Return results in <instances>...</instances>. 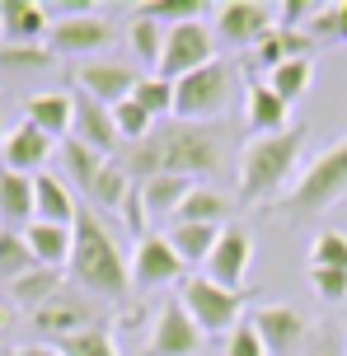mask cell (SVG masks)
Here are the masks:
<instances>
[{
	"label": "cell",
	"mask_w": 347,
	"mask_h": 356,
	"mask_svg": "<svg viewBox=\"0 0 347 356\" xmlns=\"http://www.w3.org/2000/svg\"><path fill=\"white\" fill-rule=\"evenodd\" d=\"M131 183L146 178H211L225 169V141L211 122H155L146 141L122 150Z\"/></svg>",
	"instance_id": "cell-1"
},
{
	"label": "cell",
	"mask_w": 347,
	"mask_h": 356,
	"mask_svg": "<svg viewBox=\"0 0 347 356\" xmlns=\"http://www.w3.org/2000/svg\"><path fill=\"white\" fill-rule=\"evenodd\" d=\"M75 249H71V277L94 296H127L131 286V267L118 249L113 230L99 220L94 207H80L75 211Z\"/></svg>",
	"instance_id": "cell-2"
},
{
	"label": "cell",
	"mask_w": 347,
	"mask_h": 356,
	"mask_svg": "<svg viewBox=\"0 0 347 356\" xmlns=\"http://www.w3.org/2000/svg\"><path fill=\"white\" fill-rule=\"evenodd\" d=\"M305 136H310V127H291L282 136H254L244 145V155H239V202H268L287 183H296Z\"/></svg>",
	"instance_id": "cell-3"
},
{
	"label": "cell",
	"mask_w": 347,
	"mask_h": 356,
	"mask_svg": "<svg viewBox=\"0 0 347 356\" xmlns=\"http://www.w3.org/2000/svg\"><path fill=\"white\" fill-rule=\"evenodd\" d=\"M343 197H347V136L333 141L329 150H319V155L300 169V178L282 193L277 207H282L287 220H305V216L329 211L333 202H343Z\"/></svg>",
	"instance_id": "cell-4"
},
{
	"label": "cell",
	"mask_w": 347,
	"mask_h": 356,
	"mask_svg": "<svg viewBox=\"0 0 347 356\" xmlns=\"http://www.w3.org/2000/svg\"><path fill=\"white\" fill-rule=\"evenodd\" d=\"M235 85H239V61L216 56L211 66L174 80V118L179 122H216L220 113L230 108Z\"/></svg>",
	"instance_id": "cell-5"
},
{
	"label": "cell",
	"mask_w": 347,
	"mask_h": 356,
	"mask_svg": "<svg viewBox=\"0 0 347 356\" xmlns=\"http://www.w3.org/2000/svg\"><path fill=\"white\" fill-rule=\"evenodd\" d=\"M179 300L202 333H225L230 338V328L244 319V291H225V286L207 282V277H188L179 286Z\"/></svg>",
	"instance_id": "cell-6"
},
{
	"label": "cell",
	"mask_w": 347,
	"mask_h": 356,
	"mask_svg": "<svg viewBox=\"0 0 347 356\" xmlns=\"http://www.w3.org/2000/svg\"><path fill=\"white\" fill-rule=\"evenodd\" d=\"M211 61H216V29H207L202 19H193V24H174L165 33V56H160L155 75L183 80V75L202 71Z\"/></svg>",
	"instance_id": "cell-7"
},
{
	"label": "cell",
	"mask_w": 347,
	"mask_h": 356,
	"mask_svg": "<svg viewBox=\"0 0 347 356\" xmlns=\"http://www.w3.org/2000/svg\"><path fill=\"white\" fill-rule=\"evenodd\" d=\"M277 29V10L263 0H225L216 5V38L230 47H258L263 38Z\"/></svg>",
	"instance_id": "cell-8"
},
{
	"label": "cell",
	"mask_w": 347,
	"mask_h": 356,
	"mask_svg": "<svg viewBox=\"0 0 347 356\" xmlns=\"http://www.w3.org/2000/svg\"><path fill=\"white\" fill-rule=\"evenodd\" d=\"M113 24L104 15H94V10H85V15H71V19H56L52 33H47V47H52V56H94L104 52L113 42Z\"/></svg>",
	"instance_id": "cell-9"
},
{
	"label": "cell",
	"mask_w": 347,
	"mask_h": 356,
	"mask_svg": "<svg viewBox=\"0 0 347 356\" xmlns=\"http://www.w3.org/2000/svg\"><path fill=\"white\" fill-rule=\"evenodd\" d=\"M179 277H188V263L169 244V234H146L136 244V253H131V282L155 291V286H169V282H179Z\"/></svg>",
	"instance_id": "cell-10"
},
{
	"label": "cell",
	"mask_w": 347,
	"mask_h": 356,
	"mask_svg": "<svg viewBox=\"0 0 347 356\" xmlns=\"http://www.w3.org/2000/svg\"><path fill=\"white\" fill-rule=\"evenodd\" d=\"M202 333L193 314L183 309V300H169L160 309V319H155V333L146 342V356H197L202 352Z\"/></svg>",
	"instance_id": "cell-11"
},
{
	"label": "cell",
	"mask_w": 347,
	"mask_h": 356,
	"mask_svg": "<svg viewBox=\"0 0 347 356\" xmlns=\"http://www.w3.org/2000/svg\"><path fill=\"white\" fill-rule=\"evenodd\" d=\"M249 323L258 328L268 356H291L300 342L310 338V319L300 309H291V305H263V309L249 314Z\"/></svg>",
	"instance_id": "cell-12"
},
{
	"label": "cell",
	"mask_w": 347,
	"mask_h": 356,
	"mask_svg": "<svg viewBox=\"0 0 347 356\" xmlns=\"http://www.w3.org/2000/svg\"><path fill=\"white\" fill-rule=\"evenodd\" d=\"M249 258H254V239H249V230L225 225L220 239H216V249H211V258H207V282L225 286V291H239L244 272H249Z\"/></svg>",
	"instance_id": "cell-13"
},
{
	"label": "cell",
	"mask_w": 347,
	"mask_h": 356,
	"mask_svg": "<svg viewBox=\"0 0 347 356\" xmlns=\"http://www.w3.org/2000/svg\"><path fill=\"white\" fill-rule=\"evenodd\" d=\"M75 80H80V89H85L90 99H99L104 108H118L122 99L136 94V80H141V75L131 71V66H122V61H85V66L75 71Z\"/></svg>",
	"instance_id": "cell-14"
},
{
	"label": "cell",
	"mask_w": 347,
	"mask_h": 356,
	"mask_svg": "<svg viewBox=\"0 0 347 356\" xmlns=\"http://www.w3.org/2000/svg\"><path fill=\"white\" fill-rule=\"evenodd\" d=\"M75 141H85L90 150H99L104 160H118V145H122V136H118V122H113V108H104L99 99H90V94H75V127H71Z\"/></svg>",
	"instance_id": "cell-15"
},
{
	"label": "cell",
	"mask_w": 347,
	"mask_h": 356,
	"mask_svg": "<svg viewBox=\"0 0 347 356\" xmlns=\"http://www.w3.org/2000/svg\"><path fill=\"white\" fill-rule=\"evenodd\" d=\"M244 122L258 136H282V131H291V104L277 99L268 80H249L244 85Z\"/></svg>",
	"instance_id": "cell-16"
},
{
	"label": "cell",
	"mask_w": 347,
	"mask_h": 356,
	"mask_svg": "<svg viewBox=\"0 0 347 356\" xmlns=\"http://www.w3.org/2000/svg\"><path fill=\"white\" fill-rule=\"evenodd\" d=\"M47 155H52V136H42L38 127L24 122V127H15V131L5 136V145H0V169L33 178V169H42Z\"/></svg>",
	"instance_id": "cell-17"
},
{
	"label": "cell",
	"mask_w": 347,
	"mask_h": 356,
	"mask_svg": "<svg viewBox=\"0 0 347 356\" xmlns=\"http://www.w3.org/2000/svg\"><path fill=\"white\" fill-rule=\"evenodd\" d=\"M0 33L5 42H42L52 33V15L38 0H0Z\"/></svg>",
	"instance_id": "cell-18"
},
{
	"label": "cell",
	"mask_w": 347,
	"mask_h": 356,
	"mask_svg": "<svg viewBox=\"0 0 347 356\" xmlns=\"http://www.w3.org/2000/svg\"><path fill=\"white\" fill-rule=\"evenodd\" d=\"M24 122L38 127L52 141H66L75 127V94H33L24 108Z\"/></svg>",
	"instance_id": "cell-19"
},
{
	"label": "cell",
	"mask_w": 347,
	"mask_h": 356,
	"mask_svg": "<svg viewBox=\"0 0 347 356\" xmlns=\"http://www.w3.org/2000/svg\"><path fill=\"white\" fill-rule=\"evenodd\" d=\"M90 319H94V314H90V305H85V300H75V296H56V300H47V305H42V309L33 314L38 333H47L52 342L75 338V333L94 328Z\"/></svg>",
	"instance_id": "cell-20"
},
{
	"label": "cell",
	"mask_w": 347,
	"mask_h": 356,
	"mask_svg": "<svg viewBox=\"0 0 347 356\" xmlns=\"http://www.w3.org/2000/svg\"><path fill=\"white\" fill-rule=\"evenodd\" d=\"M0 220H5V230H15V225L29 230L38 220V197H33V178L29 174L0 169Z\"/></svg>",
	"instance_id": "cell-21"
},
{
	"label": "cell",
	"mask_w": 347,
	"mask_h": 356,
	"mask_svg": "<svg viewBox=\"0 0 347 356\" xmlns=\"http://www.w3.org/2000/svg\"><path fill=\"white\" fill-rule=\"evenodd\" d=\"M24 239H29V249H33L38 267H71V249H75V230L71 225H47V220H33L29 230H24Z\"/></svg>",
	"instance_id": "cell-22"
},
{
	"label": "cell",
	"mask_w": 347,
	"mask_h": 356,
	"mask_svg": "<svg viewBox=\"0 0 347 356\" xmlns=\"http://www.w3.org/2000/svg\"><path fill=\"white\" fill-rule=\"evenodd\" d=\"M33 197H38V220L47 225H75V197L56 174H33Z\"/></svg>",
	"instance_id": "cell-23"
},
{
	"label": "cell",
	"mask_w": 347,
	"mask_h": 356,
	"mask_svg": "<svg viewBox=\"0 0 347 356\" xmlns=\"http://www.w3.org/2000/svg\"><path fill=\"white\" fill-rule=\"evenodd\" d=\"M230 211H235V207H230V197L197 183V188L188 193V202L179 207L174 220H183V225H220V230H225V225H230Z\"/></svg>",
	"instance_id": "cell-24"
},
{
	"label": "cell",
	"mask_w": 347,
	"mask_h": 356,
	"mask_svg": "<svg viewBox=\"0 0 347 356\" xmlns=\"http://www.w3.org/2000/svg\"><path fill=\"white\" fill-rule=\"evenodd\" d=\"M296 56H310V33L282 29V24L254 47V61L263 66V71H277V66H287V61H296Z\"/></svg>",
	"instance_id": "cell-25"
},
{
	"label": "cell",
	"mask_w": 347,
	"mask_h": 356,
	"mask_svg": "<svg viewBox=\"0 0 347 356\" xmlns=\"http://www.w3.org/2000/svg\"><path fill=\"white\" fill-rule=\"evenodd\" d=\"M216 239H220V225H183V220H174V230H169V244L179 249V258L188 267H207Z\"/></svg>",
	"instance_id": "cell-26"
},
{
	"label": "cell",
	"mask_w": 347,
	"mask_h": 356,
	"mask_svg": "<svg viewBox=\"0 0 347 356\" xmlns=\"http://www.w3.org/2000/svg\"><path fill=\"white\" fill-rule=\"evenodd\" d=\"M10 296H15L24 309H42L47 300H56L61 296V272L56 267H33V272H24L19 282H10Z\"/></svg>",
	"instance_id": "cell-27"
},
{
	"label": "cell",
	"mask_w": 347,
	"mask_h": 356,
	"mask_svg": "<svg viewBox=\"0 0 347 356\" xmlns=\"http://www.w3.org/2000/svg\"><path fill=\"white\" fill-rule=\"evenodd\" d=\"M197 183L193 178H146L141 183V197H146V211L160 220V216H179V207L188 202Z\"/></svg>",
	"instance_id": "cell-28"
},
{
	"label": "cell",
	"mask_w": 347,
	"mask_h": 356,
	"mask_svg": "<svg viewBox=\"0 0 347 356\" xmlns=\"http://www.w3.org/2000/svg\"><path fill=\"white\" fill-rule=\"evenodd\" d=\"M104 164H108V160H104L99 150H90L85 141H75V136H66V141H61V169H66V174H71L85 193L94 188V178L104 174Z\"/></svg>",
	"instance_id": "cell-29"
},
{
	"label": "cell",
	"mask_w": 347,
	"mask_h": 356,
	"mask_svg": "<svg viewBox=\"0 0 347 356\" xmlns=\"http://www.w3.org/2000/svg\"><path fill=\"white\" fill-rule=\"evenodd\" d=\"M310 80H314V56H296L287 66L268 71V89H273L277 99H287V104H296V99L310 89Z\"/></svg>",
	"instance_id": "cell-30"
},
{
	"label": "cell",
	"mask_w": 347,
	"mask_h": 356,
	"mask_svg": "<svg viewBox=\"0 0 347 356\" xmlns=\"http://www.w3.org/2000/svg\"><path fill=\"white\" fill-rule=\"evenodd\" d=\"M33 267H38V258L29 249L24 230H0V282H19Z\"/></svg>",
	"instance_id": "cell-31"
},
{
	"label": "cell",
	"mask_w": 347,
	"mask_h": 356,
	"mask_svg": "<svg viewBox=\"0 0 347 356\" xmlns=\"http://www.w3.org/2000/svg\"><path fill=\"white\" fill-rule=\"evenodd\" d=\"M127 193H131V174L122 169V160H108V164H104V174L94 178L90 202H94V207H122Z\"/></svg>",
	"instance_id": "cell-32"
},
{
	"label": "cell",
	"mask_w": 347,
	"mask_h": 356,
	"mask_svg": "<svg viewBox=\"0 0 347 356\" xmlns=\"http://www.w3.org/2000/svg\"><path fill=\"white\" fill-rule=\"evenodd\" d=\"M131 99H136V104L146 108L150 118H155V122H160V118H169V113H174V80H165V75H141V80H136V94H131Z\"/></svg>",
	"instance_id": "cell-33"
},
{
	"label": "cell",
	"mask_w": 347,
	"mask_h": 356,
	"mask_svg": "<svg viewBox=\"0 0 347 356\" xmlns=\"http://www.w3.org/2000/svg\"><path fill=\"white\" fill-rule=\"evenodd\" d=\"M202 10H207L202 0H146V5H136V19H155V24L174 29V24H193Z\"/></svg>",
	"instance_id": "cell-34"
},
{
	"label": "cell",
	"mask_w": 347,
	"mask_h": 356,
	"mask_svg": "<svg viewBox=\"0 0 347 356\" xmlns=\"http://www.w3.org/2000/svg\"><path fill=\"white\" fill-rule=\"evenodd\" d=\"M165 24H155V19H131V52L141 56L146 66H160V56H165Z\"/></svg>",
	"instance_id": "cell-35"
},
{
	"label": "cell",
	"mask_w": 347,
	"mask_h": 356,
	"mask_svg": "<svg viewBox=\"0 0 347 356\" xmlns=\"http://www.w3.org/2000/svg\"><path fill=\"white\" fill-rule=\"evenodd\" d=\"M113 122H118V136H122L127 145L146 141L150 131H155V118H150V113L136 104V99H122V104L113 108Z\"/></svg>",
	"instance_id": "cell-36"
},
{
	"label": "cell",
	"mask_w": 347,
	"mask_h": 356,
	"mask_svg": "<svg viewBox=\"0 0 347 356\" xmlns=\"http://www.w3.org/2000/svg\"><path fill=\"white\" fill-rule=\"evenodd\" d=\"M52 61V47H42V42H5L0 47V66H10V71H47Z\"/></svg>",
	"instance_id": "cell-37"
},
{
	"label": "cell",
	"mask_w": 347,
	"mask_h": 356,
	"mask_svg": "<svg viewBox=\"0 0 347 356\" xmlns=\"http://www.w3.org/2000/svg\"><path fill=\"white\" fill-rule=\"evenodd\" d=\"M61 356H118L113 347V333L108 328H85V333H75V338H61L52 342Z\"/></svg>",
	"instance_id": "cell-38"
},
{
	"label": "cell",
	"mask_w": 347,
	"mask_h": 356,
	"mask_svg": "<svg viewBox=\"0 0 347 356\" xmlns=\"http://www.w3.org/2000/svg\"><path fill=\"white\" fill-rule=\"evenodd\" d=\"M310 267H333V272H347V234L343 230H319V234H314Z\"/></svg>",
	"instance_id": "cell-39"
},
{
	"label": "cell",
	"mask_w": 347,
	"mask_h": 356,
	"mask_svg": "<svg viewBox=\"0 0 347 356\" xmlns=\"http://www.w3.org/2000/svg\"><path fill=\"white\" fill-rule=\"evenodd\" d=\"M225 356H268V347H263V338H258V328L249 319H239L235 328H230V338H225Z\"/></svg>",
	"instance_id": "cell-40"
},
{
	"label": "cell",
	"mask_w": 347,
	"mask_h": 356,
	"mask_svg": "<svg viewBox=\"0 0 347 356\" xmlns=\"http://www.w3.org/2000/svg\"><path fill=\"white\" fill-rule=\"evenodd\" d=\"M310 282H314V291H319L329 305H343L347 300V272H333V267H310Z\"/></svg>",
	"instance_id": "cell-41"
},
{
	"label": "cell",
	"mask_w": 347,
	"mask_h": 356,
	"mask_svg": "<svg viewBox=\"0 0 347 356\" xmlns=\"http://www.w3.org/2000/svg\"><path fill=\"white\" fill-rule=\"evenodd\" d=\"M122 220H127V230H131V234H141V239H146V220H150V211H146V197H141V183H131L127 202H122Z\"/></svg>",
	"instance_id": "cell-42"
},
{
	"label": "cell",
	"mask_w": 347,
	"mask_h": 356,
	"mask_svg": "<svg viewBox=\"0 0 347 356\" xmlns=\"http://www.w3.org/2000/svg\"><path fill=\"white\" fill-rule=\"evenodd\" d=\"M310 10H314L310 0H287V5H277V24H282V29H300Z\"/></svg>",
	"instance_id": "cell-43"
},
{
	"label": "cell",
	"mask_w": 347,
	"mask_h": 356,
	"mask_svg": "<svg viewBox=\"0 0 347 356\" xmlns=\"http://www.w3.org/2000/svg\"><path fill=\"white\" fill-rule=\"evenodd\" d=\"M305 29H310L314 38H338V5H324V10L305 24Z\"/></svg>",
	"instance_id": "cell-44"
},
{
	"label": "cell",
	"mask_w": 347,
	"mask_h": 356,
	"mask_svg": "<svg viewBox=\"0 0 347 356\" xmlns=\"http://www.w3.org/2000/svg\"><path fill=\"white\" fill-rule=\"evenodd\" d=\"M10 356H61L56 347H47V342H38V347H15Z\"/></svg>",
	"instance_id": "cell-45"
},
{
	"label": "cell",
	"mask_w": 347,
	"mask_h": 356,
	"mask_svg": "<svg viewBox=\"0 0 347 356\" xmlns=\"http://www.w3.org/2000/svg\"><path fill=\"white\" fill-rule=\"evenodd\" d=\"M305 356H343V352H338V342H333V338H319Z\"/></svg>",
	"instance_id": "cell-46"
},
{
	"label": "cell",
	"mask_w": 347,
	"mask_h": 356,
	"mask_svg": "<svg viewBox=\"0 0 347 356\" xmlns=\"http://www.w3.org/2000/svg\"><path fill=\"white\" fill-rule=\"evenodd\" d=\"M338 38H343V42H347V0H343V5H338Z\"/></svg>",
	"instance_id": "cell-47"
},
{
	"label": "cell",
	"mask_w": 347,
	"mask_h": 356,
	"mask_svg": "<svg viewBox=\"0 0 347 356\" xmlns=\"http://www.w3.org/2000/svg\"><path fill=\"white\" fill-rule=\"evenodd\" d=\"M5 323H10V314H5V305H0V333H5Z\"/></svg>",
	"instance_id": "cell-48"
},
{
	"label": "cell",
	"mask_w": 347,
	"mask_h": 356,
	"mask_svg": "<svg viewBox=\"0 0 347 356\" xmlns=\"http://www.w3.org/2000/svg\"><path fill=\"white\" fill-rule=\"evenodd\" d=\"M5 136H10V131H5V118H0V145H5Z\"/></svg>",
	"instance_id": "cell-49"
}]
</instances>
